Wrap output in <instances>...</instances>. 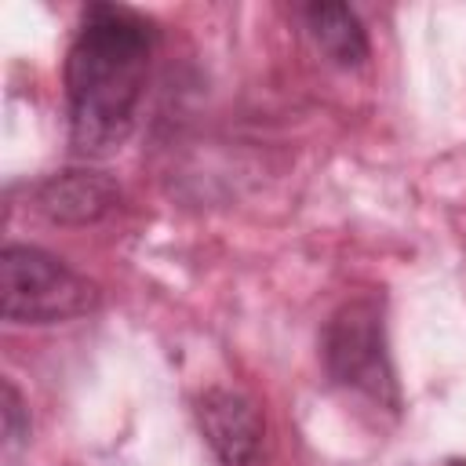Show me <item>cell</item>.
<instances>
[{
    "label": "cell",
    "instance_id": "6da1fadb",
    "mask_svg": "<svg viewBox=\"0 0 466 466\" xmlns=\"http://www.w3.org/2000/svg\"><path fill=\"white\" fill-rule=\"evenodd\" d=\"M157 25L124 4H91L66 55L69 138L76 153L116 149L135 124L146 95Z\"/></svg>",
    "mask_w": 466,
    "mask_h": 466
},
{
    "label": "cell",
    "instance_id": "7a4b0ae2",
    "mask_svg": "<svg viewBox=\"0 0 466 466\" xmlns=\"http://www.w3.org/2000/svg\"><path fill=\"white\" fill-rule=\"evenodd\" d=\"M320 360L335 386L357 393L386 411L400 408L397 371L386 346L382 302L375 295H360L342 302L320 335Z\"/></svg>",
    "mask_w": 466,
    "mask_h": 466
},
{
    "label": "cell",
    "instance_id": "3957f363",
    "mask_svg": "<svg viewBox=\"0 0 466 466\" xmlns=\"http://www.w3.org/2000/svg\"><path fill=\"white\" fill-rule=\"evenodd\" d=\"M0 306L11 324H58L98 306V288L62 258L7 244L0 255Z\"/></svg>",
    "mask_w": 466,
    "mask_h": 466
},
{
    "label": "cell",
    "instance_id": "277c9868",
    "mask_svg": "<svg viewBox=\"0 0 466 466\" xmlns=\"http://www.w3.org/2000/svg\"><path fill=\"white\" fill-rule=\"evenodd\" d=\"M197 422H200V433H204L208 448L215 451L218 466H255L258 462L266 422L251 397L215 386L197 400Z\"/></svg>",
    "mask_w": 466,
    "mask_h": 466
},
{
    "label": "cell",
    "instance_id": "5b68a950",
    "mask_svg": "<svg viewBox=\"0 0 466 466\" xmlns=\"http://www.w3.org/2000/svg\"><path fill=\"white\" fill-rule=\"evenodd\" d=\"M116 197H120L116 182H109L98 171H62V175H51L36 189V208L51 222L84 226V222H95L106 211H113Z\"/></svg>",
    "mask_w": 466,
    "mask_h": 466
},
{
    "label": "cell",
    "instance_id": "8992f818",
    "mask_svg": "<svg viewBox=\"0 0 466 466\" xmlns=\"http://www.w3.org/2000/svg\"><path fill=\"white\" fill-rule=\"evenodd\" d=\"M302 18H306V29L309 36L317 40V47L342 69H353L368 58V33L357 18L353 7L346 4H309L302 7Z\"/></svg>",
    "mask_w": 466,
    "mask_h": 466
},
{
    "label": "cell",
    "instance_id": "52a82bcc",
    "mask_svg": "<svg viewBox=\"0 0 466 466\" xmlns=\"http://www.w3.org/2000/svg\"><path fill=\"white\" fill-rule=\"evenodd\" d=\"M0 415H4V455H15L18 448L29 444V408H25V400H22V393L15 390L11 379H4Z\"/></svg>",
    "mask_w": 466,
    "mask_h": 466
}]
</instances>
